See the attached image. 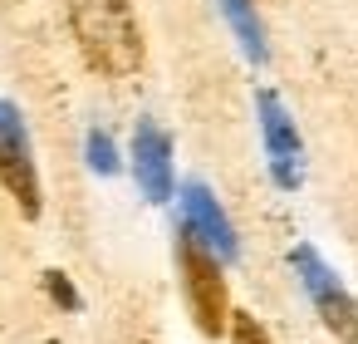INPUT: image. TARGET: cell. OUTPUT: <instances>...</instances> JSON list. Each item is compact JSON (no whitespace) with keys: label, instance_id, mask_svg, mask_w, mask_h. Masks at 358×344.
Here are the masks:
<instances>
[{"label":"cell","instance_id":"obj_4","mask_svg":"<svg viewBox=\"0 0 358 344\" xmlns=\"http://www.w3.org/2000/svg\"><path fill=\"white\" fill-rule=\"evenodd\" d=\"M294 270H299V280H304V290H309V300H314L324 329H329L334 339H343V344H358V300H353V295L343 290V280L319 261L314 246H294Z\"/></svg>","mask_w":358,"mask_h":344},{"label":"cell","instance_id":"obj_7","mask_svg":"<svg viewBox=\"0 0 358 344\" xmlns=\"http://www.w3.org/2000/svg\"><path fill=\"white\" fill-rule=\"evenodd\" d=\"M133 172H138V187L148 192V202L172 197V138L157 123H138V133H133Z\"/></svg>","mask_w":358,"mask_h":344},{"label":"cell","instance_id":"obj_1","mask_svg":"<svg viewBox=\"0 0 358 344\" xmlns=\"http://www.w3.org/2000/svg\"><path fill=\"white\" fill-rule=\"evenodd\" d=\"M69 25L94 74L128 79L143 69V30L133 15V0H69Z\"/></svg>","mask_w":358,"mask_h":344},{"label":"cell","instance_id":"obj_8","mask_svg":"<svg viewBox=\"0 0 358 344\" xmlns=\"http://www.w3.org/2000/svg\"><path fill=\"white\" fill-rule=\"evenodd\" d=\"M221 11H226V20H231V30H236V40H241V50L255 60V64H265V30H260V15H255V6L250 0H221Z\"/></svg>","mask_w":358,"mask_h":344},{"label":"cell","instance_id":"obj_5","mask_svg":"<svg viewBox=\"0 0 358 344\" xmlns=\"http://www.w3.org/2000/svg\"><path fill=\"white\" fill-rule=\"evenodd\" d=\"M255 109H260V133H265L270 172H275V182H280V187H289V192H294V187H299V177H304V148H299L294 118L285 113V104H280L270 89H260Z\"/></svg>","mask_w":358,"mask_h":344},{"label":"cell","instance_id":"obj_11","mask_svg":"<svg viewBox=\"0 0 358 344\" xmlns=\"http://www.w3.org/2000/svg\"><path fill=\"white\" fill-rule=\"evenodd\" d=\"M45 285H50V295H55L64 310H79V295H74V285H69L59 270H50V275H45Z\"/></svg>","mask_w":358,"mask_h":344},{"label":"cell","instance_id":"obj_6","mask_svg":"<svg viewBox=\"0 0 358 344\" xmlns=\"http://www.w3.org/2000/svg\"><path fill=\"white\" fill-rule=\"evenodd\" d=\"M182 216H187V236H192L196 246H206L216 261H231V256L241 251L236 226H231V216L221 212V202L211 197V187L187 182V187H182Z\"/></svg>","mask_w":358,"mask_h":344},{"label":"cell","instance_id":"obj_2","mask_svg":"<svg viewBox=\"0 0 358 344\" xmlns=\"http://www.w3.org/2000/svg\"><path fill=\"white\" fill-rule=\"evenodd\" d=\"M177 270H182V290H187V305H192V319L206 339L226 334V319H231V295H226V275L216 266V256L206 246H196L187 231L177 241Z\"/></svg>","mask_w":358,"mask_h":344},{"label":"cell","instance_id":"obj_9","mask_svg":"<svg viewBox=\"0 0 358 344\" xmlns=\"http://www.w3.org/2000/svg\"><path fill=\"white\" fill-rule=\"evenodd\" d=\"M226 329H231V344H275V339L265 334V324H260L255 315H245V310H231Z\"/></svg>","mask_w":358,"mask_h":344},{"label":"cell","instance_id":"obj_3","mask_svg":"<svg viewBox=\"0 0 358 344\" xmlns=\"http://www.w3.org/2000/svg\"><path fill=\"white\" fill-rule=\"evenodd\" d=\"M0 182L15 197L25 221L40 216V172H35V153H30V128L10 99H0Z\"/></svg>","mask_w":358,"mask_h":344},{"label":"cell","instance_id":"obj_10","mask_svg":"<svg viewBox=\"0 0 358 344\" xmlns=\"http://www.w3.org/2000/svg\"><path fill=\"white\" fill-rule=\"evenodd\" d=\"M89 163H94V172H113V167H118V158H113V138H108L103 128L89 133Z\"/></svg>","mask_w":358,"mask_h":344}]
</instances>
